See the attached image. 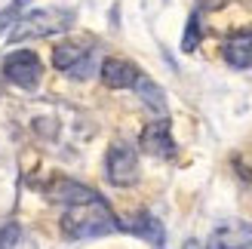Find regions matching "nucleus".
<instances>
[{"mask_svg": "<svg viewBox=\"0 0 252 249\" xmlns=\"http://www.w3.org/2000/svg\"><path fill=\"white\" fill-rule=\"evenodd\" d=\"M123 231L135 234L138 240L151 243L154 249H163V246H166V228H163V221H160L157 216H151V213H135L129 221H123Z\"/></svg>", "mask_w": 252, "mask_h": 249, "instance_id": "6e6552de", "label": "nucleus"}, {"mask_svg": "<svg viewBox=\"0 0 252 249\" xmlns=\"http://www.w3.org/2000/svg\"><path fill=\"white\" fill-rule=\"evenodd\" d=\"M40 74H43V62L31 49H16L12 56L3 59V77L22 86V90H34L40 83Z\"/></svg>", "mask_w": 252, "mask_h": 249, "instance_id": "39448f33", "label": "nucleus"}, {"mask_svg": "<svg viewBox=\"0 0 252 249\" xmlns=\"http://www.w3.org/2000/svg\"><path fill=\"white\" fill-rule=\"evenodd\" d=\"M138 77H142V71L126 59H105L102 62V83L108 90H132Z\"/></svg>", "mask_w": 252, "mask_h": 249, "instance_id": "9d476101", "label": "nucleus"}, {"mask_svg": "<svg viewBox=\"0 0 252 249\" xmlns=\"http://www.w3.org/2000/svg\"><path fill=\"white\" fill-rule=\"evenodd\" d=\"M200 37H203V28H200V9H194L188 16V25H185V34H182V53H194L200 46Z\"/></svg>", "mask_w": 252, "mask_h": 249, "instance_id": "ddd939ff", "label": "nucleus"}, {"mask_svg": "<svg viewBox=\"0 0 252 249\" xmlns=\"http://www.w3.org/2000/svg\"><path fill=\"white\" fill-rule=\"evenodd\" d=\"M138 145H142V151L151 154V157H172L175 154V142H172V129H169V120H154L148 123L138 135Z\"/></svg>", "mask_w": 252, "mask_h": 249, "instance_id": "0eeeda50", "label": "nucleus"}, {"mask_svg": "<svg viewBox=\"0 0 252 249\" xmlns=\"http://www.w3.org/2000/svg\"><path fill=\"white\" fill-rule=\"evenodd\" d=\"M74 22H77V12L74 9H62V6L34 9L28 16H19L16 28H9V43H25V40H40V37L65 34Z\"/></svg>", "mask_w": 252, "mask_h": 249, "instance_id": "f03ea898", "label": "nucleus"}, {"mask_svg": "<svg viewBox=\"0 0 252 249\" xmlns=\"http://www.w3.org/2000/svg\"><path fill=\"white\" fill-rule=\"evenodd\" d=\"M123 231V221L111 213V206L105 203L102 194H93L90 200L71 203L62 216V234L68 240H95L108 237V234Z\"/></svg>", "mask_w": 252, "mask_h": 249, "instance_id": "f257e3e1", "label": "nucleus"}, {"mask_svg": "<svg viewBox=\"0 0 252 249\" xmlns=\"http://www.w3.org/2000/svg\"><path fill=\"white\" fill-rule=\"evenodd\" d=\"M93 62H95V49L90 43L68 40V43H59L53 49V65L59 71L71 74V77H77V80H83V77H90V74H93Z\"/></svg>", "mask_w": 252, "mask_h": 249, "instance_id": "20e7f679", "label": "nucleus"}, {"mask_svg": "<svg viewBox=\"0 0 252 249\" xmlns=\"http://www.w3.org/2000/svg\"><path fill=\"white\" fill-rule=\"evenodd\" d=\"M249 246H252V221H221L203 243V249H249Z\"/></svg>", "mask_w": 252, "mask_h": 249, "instance_id": "423d86ee", "label": "nucleus"}, {"mask_svg": "<svg viewBox=\"0 0 252 249\" xmlns=\"http://www.w3.org/2000/svg\"><path fill=\"white\" fill-rule=\"evenodd\" d=\"M31 0H12V3H6L3 9H0V34H6L12 25L19 22V16H22V9L28 6Z\"/></svg>", "mask_w": 252, "mask_h": 249, "instance_id": "4468645a", "label": "nucleus"}, {"mask_svg": "<svg viewBox=\"0 0 252 249\" xmlns=\"http://www.w3.org/2000/svg\"><path fill=\"white\" fill-rule=\"evenodd\" d=\"M0 90H3V86H0Z\"/></svg>", "mask_w": 252, "mask_h": 249, "instance_id": "a211bd4d", "label": "nucleus"}, {"mask_svg": "<svg viewBox=\"0 0 252 249\" xmlns=\"http://www.w3.org/2000/svg\"><path fill=\"white\" fill-rule=\"evenodd\" d=\"M132 90L142 95V102H145L151 111H157V114H166V95H163V90H160V86L151 80V77H145V74H142V77L135 80Z\"/></svg>", "mask_w": 252, "mask_h": 249, "instance_id": "f8f14e48", "label": "nucleus"}, {"mask_svg": "<svg viewBox=\"0 0 252 249\" xmlns=\"http://www.w3.org/2000/svg\"><path fill=\"white\" fill-rule=\"evenodd\" d=\"M53 200H62L65 206H71V203H80V200H90L93 194H98V191H93V188H86V185H80V182H71V179H56L53 185H49V191H46Z\"/></svg>", "mask_w": 252, "mask_h": 249, "instance_id": "9b49d317", "label": "nucleus"}, {"mask_svg": "<svg viewBox=\"0 0 252 249\" xmlns=\"http://www.w3.org/2000/svg\"><path fill=\"white\" fill-rule=\"evenodd\" d=\"M221 56L231 68L243 71V68H252V28H240L234 31L228 40L221 43Z\"/></svg>", "mask_w": 252, "mask_h": 249, "instance_id": "1a4fd4ad", "label": "nucleus"}, {"mask_svg": "<svg viewBox=\"0 0 252 249\" xmlns=\"http://www.w3.org/2000/svg\"><path fill=\"white\" fill-rule=\"evenodd\" d=\"M224 3H231V0H197V9H200V12H203V9L212 12V9H221Z\"/></svg>", "mask_w": 252, "mask_h": 249, "instance_id": "dca6fc26", "label": "nucleus"}, {"mask_svg": "<svg viewBox=\"0 0 252 249\" xmlns=\"http://www.w3.org/2000/svg\"><path fill=\"white\" fill-rule=\"evenodd\" d=\"M105 179L117 188H129L138 182V154L129 142H114L105 157Z\"/></svg>", "mask_w": 252, "mask_h": 249, "instance_id": "7ed1b4c3", "label": "nucleus"}, {"mask_svg": "<svg viewBox=\"0 0 252 249\" xmlns=\"http://www.w3.org/2000/svg\"><path fill=\"white\" fill-rule=\"evenodd\" d=\"M185 249H203V243H197V240H188V243H185Z\"/></svg>", "mask_w": 252, "mask_h": 249, "instance_id": "f3484780", "label": "nucleus"}, {"mask_svg": "<svg viewBox=\"0 0 252 249\" xmlns=\"http://www.w3.org/2000/svg\"><path fill=\"white\" fill-rule=\"evenodd\" d=\"M22 240V228L16 221H6V225H0V249H16Z\"/></svg>", "mask_w": 252, "mask_h": 249, "instance_id": "2eb2a0df", "label": "nucleus"}]
</instances>
